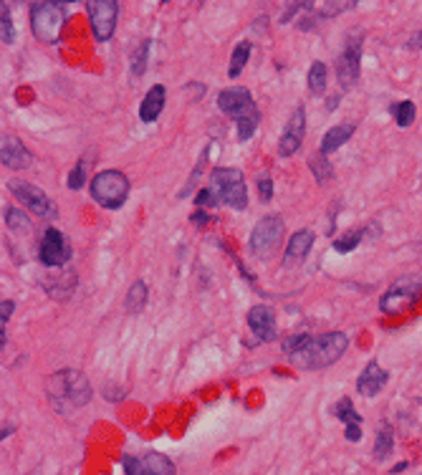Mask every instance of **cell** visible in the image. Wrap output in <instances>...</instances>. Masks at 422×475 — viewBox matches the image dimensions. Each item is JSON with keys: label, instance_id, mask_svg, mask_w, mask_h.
<instances>
[{"label": "cell", "instance_id": "obj_15", "mask_svg": "<svg viewBox=\"0 0 422 475\" xmlns=\"http://www.w3.org/2000/svg\"><path fill=\"white\" fill-rule=\"evenodd\" d=\"M248 326L258 342H273L276 339V313L268 306H253L248 311Z\"/></svg>", "mask_w": 422, "mask_h": 475}, {"label": "cell", "instance_id": "obj_23", "mask_svg": "<svg viewBox=\"0 0 422 475\" xmlns=\"http://www.w3.org/2000/svg\"><path fill=\"white\" fill-rule=\"evenodd\" d=\"M251 49H253V46H251V41H241L236 46V51H233V59H230V68H228L230 78H238L243 73L248 59H251Z\"/></svg>", "mask_w": 422, "mask_h": 475}, {"label": "cell", "instance_id": "obj_6", "mask_svg": "<svg viewBox=\"0 0 422 475\" xmlns=\"http://www.w3.org/2000/svg\"><path fill=\"white\" fill-rule=\"evenodd\" d=\"M284 220L278 215H265L255 223L253 233H251V253L255 258H271L273 253L284 243Z\"/></svg>", "mask_w": 422, "mask_h": 475}, {"label": "cell", "instance_id": "obj_32", "mask_svg": "<svg viewBox=\"0 0 422 475\" xmlns=\"http://www.w3.org/2000/svg\"><path fill=\"white\" fill-rule=\"evenodd\" d=\"M324 157L326 155H321V157H316V160H311V167L316 169V180H319V182H324L326 177H332V164L326 162Z\"/></svg>", "mask_w": 422, "mask_h": 475}, {"label": "cell", "instance_id": "obj_2", "mask_svg": "<svg viewBox=\"0 0 422 475\" xmlns=\"http://www.w3.org/2000/svg\"><path fill=\"white\" fill-rule=\"evenodd\" d=\"M51 404L59 409L61 415H68L73 409L84 407L91 399V385L89 379L76 369H61L46 382Z\"/></svg>", "mask_w": 422, "mask_h": 475}, {"label": "cell", "instance_id": "obj_10", "mask_svg": "<svg viewBox=\"0 0 422 475\" xmlns=\"http://www.w3.org/2000/svg\"><path fill=\"white\" fill-rule=\"evenodd\" d=\"M86 11H89L91 30H94L97 41H109V38L114 36L116 18H119L116 0H89V3H86Z\"/></svg>", "mask_w": 422, "mask_h": 475}, {"label": "cell", "instance_id": "obj_25", "mask_svg": "<svg viewBox=\"0 0 422 475\" xmlns=\"http://www.w3.org/2000/svg\"><path fill=\"white\" fill-rule=\"evenodd\" d=\"M308 91L314 97H321L326 91V66L321 61H314L311 68H308Z\"/></svg>", "mask_w": 422, "mask_h": 475}, {"label": "cell", "instance_id": "obj_19", "mask_svg": "<svg viewBox=\"0 0 422 475\" xmlns=\"http://www.w3.org/2000/svg\"><path fill=\"white\" fill-rule=\"evenodd\" d=\"M164 99H167V91H164L162 84H155L150 91H147V97L142 99V107H139V119L145 121V124H152V121H157V116L162 114L164 109Z\"/></svg>", "mask_w": 422, "mask_h": 475}, {"label": "cell", "instance_id": "obj_28", "mask_svg": "<svg viewBox=\"0 0 422 475\" xmlns=\"http://www.w3.org/2000/svg\"><path fill=\"white\" fill-rule=\"evenodd\" d=\"M392 114H394V121H397L399 126H410L412 121H415V104H412V102L394 104Z\"/></svg>", "mask_w": 422, "mask_h": 475}, {"label": "cell", "instance_id": "obj_33", "mask_svg": "<svg viewBox=\"0 0 422 475\" xmlns=\"http://www.w3.org/2000/svg\"><path fill=\"white\" fill-rule=\"evenodd\" d=\"M258 193H260V200H263V203H268V200L273 198V180L268 175L258 177Z\"/></svg>", "mask_w": 422, "mask_h": 475}, {"label": "cell", "instance_id": "obj_40", "mask_svg": "<svg viewBox=\"0 0 422 475\" xmlns=\"http://www.w3.org/2000/svg\"><path fill=\"white\" fill-rule=\"evenodd\" d=\"M404 468H407V463H397V465H394V468H392V473H402Z\"/></svg>", "mask_w": 422, "mask_h": 475}, {"label": "cell", "instance_id": "obj_35", "mask_svg": "<svg viewBox=\"0 0 422 475\" xmlns=\"http://www.w3.org/2000/svg\"><path fill=\"white\" fill-rule=\"evenodd\" d=\"M306 6L308 3H291V6H286V13L281 16V23H289V20L296 16V11H299V8H306Z\"/></svg>", "mask_w": 422, "mask_h": 475}, {"label": "cell", "instance_id": "obj_16", "mask_svg": "<svg viewBox=\"0 0 422 475\" xmlns=\"http://www.w3.org/2000/svg\"><path fill=\"white\" fill-rule=\"evenodd\" d=\"M0 160H3V164L11 169H25L30 167V162H33V157H30L28 147L20 142L18 137H3V147H0Z\"/></svg>", "mask_w": 422, "mask_h": 475}, {"label": "cell", "instance_id": "obj_27", "mask_svg": "<svg viewBox=\"0 0 422 475\" xmlns=\"http://www.w3.org/2000/svg\"><path fill=\"white\" fill-rule=\"evenodd\" d=\"M334 415H337L344 425H362V417L356 415V409H354V404H351L349 397L339 399L337 407H334Z\"/></svg>", "mask_w": 422, "mask_h": 475}, {"label": "cell", "instance_id": "obj_41", "mask_svg": "<svg viewBox=\"0 0 422 475\" xmlns=\"http://www.w3.org/2000/svg\"><path fill=\"white\" fill-rule=\"evenodd\" d=\"M11 433H13V427H3V433H0V438L6 440V438H8V435H11Z\"/></svg>", "mask_w": 422, "mask_h": 475}, {"label": "cell", "instance_id": "obj_18", "mask_svg": "<svg viewBox=\"0 0 422 475\" xmlns=\"http://www.w3.org/2000/svg\"><path fill=\"white\" fill-rule=\"evenodd\" d=\"M314 241H316L314 230L303 228V230H299V233H294L289 238V248H286L284 263L294 265V263H299V260H303L308 255V251H311V246H314Z\"/></svg>", "mask_w": 422, "mask_h": 475}, {"label": "cell", "instance_id": "obj_11", "mask_svg": "<svg viewBox=\"0 0 422 475\" xmlns=\"http://www.w3.org/2000/svg\"><path fill=\"white\" fill-rule=\"evenodd\" d=\"M121 465H124V475H177L175 463L162 452L124 455Z\"/></svg>", "mask_w": 422, "mask_h": 475}, {"label": "cell", "instance_id": "obj_29", "mask_svg": "<svg viewBox=\"0 0 422 475\" xmlns=\"http://www.w3.org/2000/svg\"><path fill=\"white\" fill-rule=\"evenodd\" d=\"M0 36H3V43H13L16 41V28H13V13H11V8L8 6H3L0 8Z\"/></svg>", "mask_w": 422, "mask_h": 475}, {"label": "cell", "instance_id": "obj_5", "mask_svg": "<svg viewBox=\"0 0 422 475\" xmlns=\"http://www.w3.org/2000/svg\"><path fill=\"white\" fill-rule=\"evenodd\" d=\"M89 190H91V198L97 200L102 208H107V210H119L129 198V180L121 175L119 169H104V172L94 175Z\"/></svg>", "mask_w": 422, "mask_h": 475}, {"label": "cell", "instance_id": "obj_7", "mask_svg": "<svg viewBox=\"0 0 422 475\" xmlns=\"http://www.w3.org/2000/svg\"><path fill=\"white\" fill-rule=\"evenodd\" d=\"M422 299V278H399L394 286L387 289V294L382 296L380 308L385 313H402L404 308L415 306L417 301Z\"/></svg>", "mask_w": 422, "mask_h": 475}, {"label": "cell", "instance_id": "obj_1", "mask_svg": "<svg viewBox=\"0 0 422 475\" xmlns=\"http://www.w3.org/2000/svg\"><path fill=\"white\" fill-rule=\"evenodd\" d=\"M349 347V337L344 331H329V334H319L303 342V347L294 354H289V361L299 369H326L332 367L334 361L342 359V354Z\"/></svg>", "mask_w": 422, "mask_h": 475}, {"label": "cell", "instance_id": "obj_8", "mask_svg": "<svg viewBox=\"0 0 422 475\" xmlns=\"http://www.w3.org/2000/svg\"><path fill=\"white\" fill-rule=\"evenodd\" d=\"M8 187H11V193L16 195V198H18L30 212H36L38 217L54 220V217L59 215V208H56V203L49 198V195L43 193L41 187L30 185V182H25V180H11V182H8Z\"/></svg>", "mask_w": 422, "mask_h": 475}, {"label": "cell", "instance_id": "obj_3", "mask_svg": "<svg viewBox=\"0 0 422 475\" xmlns=\"http://www.w3.org/2000/svg\"><path fill=\"white\" fill-rule=\"evenodd\" d=\"M68 8L59 0H41L30 6V28L41 43H56L61 38V28L66 23Z\"/></svg>", "mask_w": 422, "mask_h": 475}, {"label": "cell", "instance_id": "obj_36", "mask_svg": "<svg viewBox=\"0 0 422 475\" xmlns=\"http://www.w3.org/2000/svg\"><path fill=\"white\" fill-rule=\"evenodd\" d=\"M346 440H349V443H359V440H362V427L359 425H346Z\"/></svg>", "mask_w": 422, "mask_h": 475}, {"label": "cell", "instance_id": "obj_13", "mask_svg": "<svg viewBox=\"0 0 422 475\" xmlns=\"http://www.w3.org/2000/svg\"><path fill=\"white\" fill-rule=\"evenodd\" d=\"M359 59H362V33H356L346 41L342 56H339L337 64V76L342 89H349V86L356 84L359 78Z\"/></svg>", "mask_w": 422, "mask_h": 475}, {"label": "cell", "instance_id": "obj_37", "mask_svg": "<svg viewBox=\"0 0 422 475\" xmlns=\"http://www.w3.org/2000/svg\"><path fill=\"white\" fill-rule=\"evenodd\" d=\"M13 308H16V303H13V301H3V303H0V321H3V326H6V321L11 319Z\"/></svg>", "mask_w": 422, "mask_h": 475}, {"label": "cell", "instance_id": "obj_38", "mask_svg": "<svg viewBox=\"0 0 422 475\" xmlns=\"http://www.w3.org/2000/svg\"><path fill=\"white\" fill-rule=\"evenodd\" d=\"M407 49H412V51H420L422 49V30H417L415 36L407 41Z\"/></svg>", "mask_w": 422, "mask_h": 475}, {"label": "cell", "instance_id": "obj_22", "mask_svg": "<svg viewBox=\"0 0 422 475\" xmlns=\"http://www.w3.org/2000/svg\"><path fill=\"white\" fill-rule=\"evenodd\" d=\"M3 217H6V225L11 228V233L25 235V238L33 233V225H30V220L25 217V212L16 210V208H6V210H3Z\"/></svg>", "mask_w": 422, "mask_h": 475}, {"label": "cell", "instance_id": "obj_4", "mask_svg": "<svg viewBox=\"0 0 422 475\" xmlns=\"http://www.w3.org/2000/svg\"><path fill=\"white\" fill-rule=\"evenodd\" d=\"M217 203L228 205L233 210H246L248 208V187L243 180V172L236 167H217L210 172V185Z\"/></svg>", "mask_w": 422, "mask_h": 475}, {"label": "cell", "instance_id": "obj_21", "mask_svg": "<svg viewBox=\"0 0 422 475\" xmlns=\"http://www.w3.org/2000/svg\"><path fill=\"white\" fill-rule=\"evenodd\" d=\"M392 447H394V435H392V427L382 422L380 425V433H377V443H374V460L382 463L387 457L392 455Z\"/></svg>", "mask_w": 422, "mask_h": 475}, {"label": "cell", "instance_id": "obj_14", "mask_svg": "<svg viewBox=\"0 0 422 475\" xmlns=\"http://www.w3.org/2000/svg\"><path fill=\"white\" fill-rule=\"evenodd\" d=\"M303 132H306V112L303 107H299L291 114V119L286 121V129L281 134V142H278V155L281 157H291L303 142Z\"/></svg>", "mask_w": 422, "mask_h": 475}, {"label": "cell", "instance_id": "obj_9", "mask_svg": "<svg viewBox=\"0 0 422 475\" xmlns=\"http://www.w3.org/2000/svg\"><path fill=\"white\" fill-rule=\"evenodd\" d=\"M38 258L46 268H61L71 258V243L61 230L46 228V233L41 235V243H38Z\"/></svg>", "mask_w": 422, "mask_h": 475}, {"label": "cell", "instance_id": "obj_34", "mask_svg": "<svg viewBox=\"0 0 422 475\" xmlns=\"http://www.w3.org/2000/svg\"><path fill=\"white\" fill-rule=\"evenodd\" d=\"M195 205H198V208H203V205H207V208H215V205H220V203H217L215 193H212L210 187H205V190H200V193H198Z\"/></svg>", "mask_w": 422, "mask_h": 475}, {"label": "cell", "instance_id": "obj_24", "mask_svg": "<svg viewBox=\"0 0 422 475\" xmlns=\"http://www.w3.org/2000/svg\"><path fill=\"white\" fill-rule=\"evenodd\" d=\"M145 303H147V283L145 281H134L132 283V289H129V294H127V311L129 313H139L142 308H145Z\"/></svg>", "mask_w": 422, "mask_h": 475}, {"label": "cell", "instance_id": "obj_12", "mask_svg": "<svg viewBox=\"0 0 422 475\" xmlns=\"http://www.w3.org/2000/svg\"><path fill=\"white\" fill-rule=\"evenodd\" d=\"M217 107L223 114H228L230 119H248V116H258V107H255L251 91L243 89V86H233V89H225L217 94Z\"/></svg>", "mask_w": 422, "mask_h": 475}, {"label": "cell", "instance_id": "obj_39", "mask_svg": "<svg viewBox=\"0 0 422 475\" xmlns=\"http://www.w3.org/2000/svg\"><path fill=\"white\" fill-rule=\"evenodd\" d=\"M207 220H210V215H207V212H198V215H193V223H198V225L207 223Z\"/></svg>", "mask_w": 422, "mask_h": 475}, {"label": "cell", "instance_id": "obj_30", "mask_svg": "<svg viewBox=\"0 0 422 475\" xmlns=\"http://www.w3.org/2000/svg\"><path fill=\"white\" fill-rule=\"evenodd\" d=\"M147 56H150V41H142V43H139V49L134 51V56H132V71H134V76L145 73V68H147Z\"/></svg>", "mask_w": 422, "mask_h": 475}, {"label": "cell", "instance_id": "obj_20", "mask_svg": "<svg viewBox=\"0 0 422 475\" xmlns=\"http://www.w3.org/2000/svg\"><path fill=\"white\" fill-rule=\"evenodd\" d=\"M354 129H356L354 124H337V126H332V129L324 134V139H321V155L337 152L339 147L344 145V142H349L351 134H354Z\"/></svg>", "mask_w": 422, "mask_h": 475}, {"label": "cell", "instance_id": "obj_17", "mask_svg": "<svg viewBox=\"0 0 422 475\" xmlns=\"http://www.w3.org/2000/svg\"><path fill=\"white\" fill-rule=\"evenodd\" d=\"M387 379H390V372L382 369L377 361H369L367 367H364V372L359 374V379H356V390L364 397H374V395H380L385 390Z\"/></svg>", "mask_w": 422, "mask_h": 475}, {"label": "cell", "instance_id": "obj_31", "mask_svg": "<svg viewBox=\"0 0 422 475\" xmlns=\"http://www.w3.org/2000/svg\"><path fill=\"white\" fill-rule=\"evenodd\" d=\"M359 241H362V230H354V233L344 235V238H337V241H334V251L337 253H351L356 246H359Z\"/></svg>", "mask_w": 422, "mask_h": 475}, {"label": "cell", "instance_id": "obj_26", "mask_svg": "<svg viewBox=\"0 0 422 475\" xmlns=\"http://www.w3.org/2000/svg\"><path fill=\"white\" fill-rule=\"evenodd\" d=\"M91 162H94V155L81 157L79 162H76V167H73L71 175H68V187H71V190H81V187L86 185V172H89Z\"/></svg>", "mask_w": 422, "mask_h": 475}]
</instances>
